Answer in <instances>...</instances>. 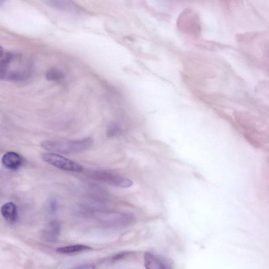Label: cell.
Instances as JSON below:
<instances>
[{
    "label": "cell",
    "mask_w": 269,
    "mask_h": 269,
    "mask_svg": "<svg viewBox=\"0 0 269 269\" xmlns=\"http://www.w3.org/2000/svg\"><path fill=\"white\" fill-rule=\"evenodd\" d=\"M120 132V129L117 126H111L107 131L108 136L113 137L117 136Z\"/></svg>",
    "instance_id": "13"
},
{
    "label": "cell",
    "mask_w": 269,
    "mask_h": 269,
    "mask_svg": "<svg viewBox=\"0 0 269 269\" xmlns=\"http://www.w3.org/2000/svg\"><path fill=\"white\" fill-rule=\"evenodd\" d=\"M0 63L2 80L22 82L29 79L31 75L32 62L23 54L2 50Z\"/></svg>",
    "instance_id": "1"
},
{
    "label": "cell",
    "mask_w": 269,
    "mask_h": 269,
    "mask_svg": "<svg viewBox=\"0 0 269 269\" xmlns=\"http://www.w3.org/2000/svg\"><path fill=\"white\" fill-rule=\"evenodd\" d=\"M64 74L57 69H51L48 71L46 74L47 80L50 81L59 82L64 80Z\"/></svg>",
    "instance_id": "11"
},
{
    "label": "cell",
    "mask_w": 269,
    "mask_h": 269,
    "mask_svg": "<svg viewBox=\"0 0 269 269\" xmlns=\"http://www.w3.org/2000/svg\"><path fill=\"white\" fill-rule=\"evenodd\" d=\"M69 269H96V268L92 264H86L76 265Z\"/></svg>",
    "instance_id": "14"
},
{
    "label": "cell",
    "mask_w": 269,
    "mask_h": 269,
    "mask_svg": "<svg viewBox=\"0 0 269 269\" xmlns=\"http://www.w3.org/2000/svg\"><path fill=\"white\" fill-rule=\"evenodd\" d=\"M60 223L57 220L50 222L42 231L41 236L47 242H54L58 240L61 233Z\"/></svg>",
    "instance_id": "7"
},
{
    "label": "cell",
    "mask_w": 269,
    "mask_h": 269,
    "mask_svg": "<svg viewBox=\"0 0 269 269\" xmlns=\"http://www.w3.org/2000/svg\"><path fill=\"white\" fill-rule=\"evenodd\" d=\"M93 143V140L88 138L78 140H47L42 142L41 146L48 151L70 155L84 152L90 149Z\"/></svg>",
    "instance_id": "2"
},
{
    "label": "cell",
    "mask_w": 269,
    "mask_h": 269,
    "mask_svg": "<svg viewBox=\"0 0 269 269\" xmlns=\"http://www.w3.org/2000/svg\"><path fill=\"white\" fill-rule=\"evenodd\" d=\"M2 215L4 219L9 223H15L18 218V209L13 202H8L5 204L1 208Z\"/></svg>",
    "instance_id": "9"
},
{
    "label": "cell",
    "mask_w": 269,
    "mask_h": 269,
    "mask_svg": "<svg viewBox=\"0 0 269 269\" xmlns=\"http://www.w3.org/2000/svg\"><path fill=\"white\" fill-rule=\"evenodd\" d=\"M91 175L96 180L116 187L129 188L132 185L128 178L107 171H95Z\"/></svg>",
    "instance_id": "4"
},
{
    "label": "cell",
    "mask_w": 269,
    "mask_h": 269,
    "mask_svg": "<svg viewBox=\"0 0 269 269\" xmlns=\"http://www.w3.org/2000/svg\"><path fill=\"white\" fill-rule=\"evenodd\" d=\"M42 159L45 162L63 171L79 173L83 170L82 166L59 154L44 153L42 155Z\"/></svg>",
    "instance_id": "3"
},
{
    "label": "cell",
    "mask_w": 269,
    "mask_h": 269,
    "mask_svg": "<svg viewBox=\"0 0 269 269\" xmlns=\"http://www.w3.org/2000/svg\"><path fill=\"white\" fill-rule=\"evenodd\" d=\"M2 163L7 169L17 171L23 165L24 160L18 153L9 152L4 155Z\"/></svg>",
    "instance_id": "8"
},
{
    "label": "cell",
    "mask_w": 269,
    "mask_h": 269,
    "mask_svg": "<svg viewBox=\"0 0 269 269\" xmlns=\"http://www.w3.org/2000/svg\"><path fill=\"white\" fill-rule=\"evenodd\" d=\"M92 249L90 246L83 244H75L62 246L57 249V251L63 254H70L83 252Z\"/></svg>",
    "instance_id": "10"
},
{
    "label": "cell",
    "mask_w": 269,
    "mask_h": 269,
    "mask_svg": "<svg viewBox=\"0 0 269 269\" xmlns=\"http://www.w3.org/2000/svg\"><path fill=\"white\" fill-rule=\"evenodd\" d=\"M144 265L146 269H174L166 259L151 252L145 253Z\"/></svg>",
    "instance_id": "6"
},
{
    "label": "cell",
    "mask_w": 269,
    "mask_h": 269,
    "mask_svg": "<svg viewBox=\"0 0 269 269\" xmlns=\"http://www.w3.org/2000/svg\"><path fill=\"white\" fill-rule=\"evenodd\" d=\"M178 22L179 27L187 31V32L197 34L200 29L197 17L195 14L189 12V11L184 13Z\"/></svg>",
    "instance_id": "5"
},
{
    "label": "cell",
    "mask_w": 269,
    "mask_h": 269,
    "mask_svg": "<svg viewBox=\"0 0 269 269\" xmlns=\"http://www.w3.org/2000/svg\"><path fill=\"white\" fill-rule=\"evenodd\" d=\"M47 208L50 214L54 215L57 212L58 209V201L55 197H51L48 200Z\"/></svg>",
    "instance_id": "12"
}]
</instances>
